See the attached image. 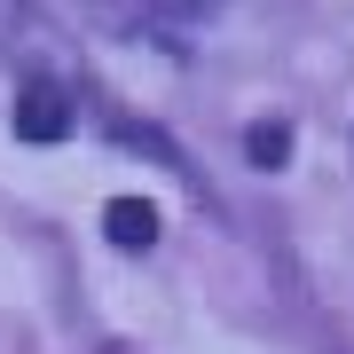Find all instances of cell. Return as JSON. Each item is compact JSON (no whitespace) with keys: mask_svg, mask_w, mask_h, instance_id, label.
<instances>
[{"mask_svg":"<svg viewBox=\"0 0 354 354\" xmlns=\"http://www.w3.org/2000/svg\"><path fill=\"white\" fill-rule=\"evenodd\" d=\"M64 134H71V95L64 87L39 79V87L16 95V142H64Z\"/></svg>","mask_w":354,"mask_h":354,"instance_id":"6da1fadb","label":"cell"},{"mask_svg":"<svg viewBox=\"0 0 354 354\" xmlns=\"http://www.w3.org/2000/svg\"><path fill=\"white\" fill-rule=\"evenodd\" d=\"M102 228H111L118 252H150V244H158V205L150 197H111V205H102Z\"/></svg>","mask_w":354,"mask_h":354,"instance_id":"7a4b0ae2","label":"cell"},{"mask_svg":"<svg viewBox=\"0 0 354 354\" xmlns=\"http://www.w3.org/2000/svg\"><path fill=\"white\" fill-rule=\"evenodd\" d=\"M244 158H252L260 174H276V165H291V127H283V118H260V127L244 134Z\"/></svg>","mask_w":354,"mask_h":354,"instance_id":"3957f363","label":"cell"},{"mask_svg":"<svg viewBox=\"0 0 354 354\" xmlns=\"http://www.w3.org/2000/svg\"><path fill=\"white\" fill-rule=\"evenodd\" d=\"M150 16H165V24H197V16H213L221 0H142Z\"/></svg>","mask_w":354,"mask_h":354,"instance_id":"277c9868","label":"cell"}]
</instances>
